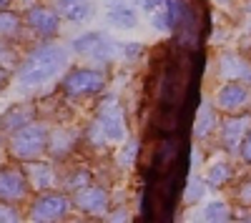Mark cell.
Here are the masks:
<instances>
[{"mask_svg": "<svg viewBox=\"0 0 251 223\" xmlns=\"http://www.w3.org/2000/svg\"><path fill=\"white\" fill-rule=\"evenodd\" d=\"M68 63H71V48L48 40V43L33 48L18 63L13 86L18 93H25V95H30L33 90H43L68 70Z\"/></svg>", "mask_w": 251, "mask_h": 223, "instance_id": "1", "label": "cell"}, {"mask_svg": "<svg viewBox=\"0 0 251 223\" xmlns=\"http://www.w3.org/2000/svg\"><path fill=\"white\" fill-rule=\"evenodd\" d=\"M48 138H50L48 123L30 120L28 126L8 133V138H5V151H8V156H10L13 160H18V163H25V160L43 158V156L48 153Z\"/></svg>", "mask_w": 251, "mask_h": 223, "instance_id": "2", "label": "cell"}, {"mask_svg": "<svg viewBox=\"0 0 251 223\" xmlns=\"http://www.w3.org/2000/svg\"><path fill=\"white\" fill-rule=\"evenodd\" d=\"M88 138L93 143H123L128 138V126H126L123 108L118 106L116 98H108L106 103L98 108V115L93 120V126L88 128Z\"/></svg>", "mask_w": 251, "mask_h": 223, "instance_id": "3", "label": "cell"}, {"mask_svg": "<svg viewBox=\"0 0 251 223\" xmlns=\"http://www.w3.org/2000/svg\"><path fill=\"white\" fill-rule=\"evenodd\" d=\"M106 86V75L96 68H75L68 70L60 80V90L66 98H86V95H96Z\"/></svg>", "mask_w": 251, "mask_h": 223, "instance_id": "4", "label": "cell"}, {"mask_svg": "<svg viewBox=\"0 0 251 223\" xmlns=\"http://www.w3.org/2000/svg\"><path fill=\"white\" fill-rule=\"evenodd\" d=\"M73 201L63 193L55 191H40V196L30 203L28 208V218L30 221H40V223H48V221H63L71 213Z\"/></svg>", "mask_w": 251, "mask_h": 223, "instance_id": "5", "label": "cell"}, {"mask_svg": "<svg viewBox=\"0 0 251 223\" xmlns=\"http://www.w3.org/2000/svg\"><path fill=\"white\" fill-rule=\"evenodd\" d=\"M123 45H116L108 35L103 33H83L80 38H75L71 43V50L78 53V55H86V58H93V60H111L118 55Z\"/></svg>", "mask_w": 251, "mask_h": 223, "instance_id": "6", "label": "cell"}, {"mask_svg": "<svg viewBox=\"0 0 251 223\" xmlns=\"http://www.w3.org/2000/svg\"><path fill=\"white\" fill-rule=\"evenodd\" d=\"M30 196L28 176L20 166H3L0 163V201L8 203H23Z\"/></svg>", "mask_w": 251, "mask_h": 223, "instance_id": "7", "label": "cell"}, {"mask_svg": "<svg viewBox=\"0 0 251 223\" xmlns=\"http://www.w3.org/2000/svg\"><path fill=\"white\" fill-rule=\"evenodd\" d=\"M28 30H33L40 38H53L60 28V13L48 5H30L23 15Z\"/></svg>", "mask_w": 251, "mask_h": 223, "instance_id": "8", "label": "cell"}, {"mask_svg": "<svg viewBox=\"0 0 251 223\" xmlns=\"http://www.w3.org/2000/svg\"><path fill=\"white\" fill-rule=\"evenodd\" d=\"M73 206L88 216H103V213H108L111 198H108L106 188H98V186L88 183V186L73 191Z\"/></svg>", "mask_w": 251, "mask_h": 223, "instance_id": "9", "label": "cell"}, {"mask_svg": "<svg viewBox=\"0 0 251 223\" xmlns=\"http://www.w3.org/2000/svg\"><path fill=\"white\" fill-rule=\"evenodd\" d=\"M23 171L28 176V183H30V191H50L55 186V171L50 163H46V160H25L23 163Z\"/></svg>", "mask_w": 251, "mask_h": 223, "instance_id": "10", "label": "cell"}, {"mask_svg": "<svg viewBox=\"0 0 251 223\" xmlns=\"http://www.w3.org/2000/svg\"><path fill=\"white\" fill-rule=\"evenodd\" d=\"M30 120H35V103L23 100V103L10 106L3 115H0V131H3V133H13L18 128L28 126Z\"/></svg>", "mask_w": 251, "mask_h": 223, "instance_id": "11", "label": "cell"}, {"mask_svg": "<svg viewBox=\"0 0 251 223\" xmlns=\"http://www.w3.org/2000/svg\"><path fill=\"white\" fill-rule=\"evenodd\" d=\"M251 126V115H231V118H226L224 123H221V140H224V146L228 151H239V143H241V138L246 135Z\"/></svg>", "mask_w": 251, "mask_h": 223, "instance_id": "12", "label": "cell"}, {"mask_svg": "<svg viewBox=\"0 0 251 223\" xmlns=\"http://www.w3.org/2000/svg\"><path fill=\"white\" fill-rule=\"evenodd\" d=\"M246 100H249V90L239 83V80L224 83V86L216 90V106H219L221 111H239Z\"/></svg>", "mask_w": 251, "mask_h": 223, "instance_id": "13", "label": "cell"}, {"mask_svg": "<svg viewBox=\"0 0 251 223\" xmlns=\"http://www.w3.org/2000/svg\"><path fill=\"white\" fill-rule=\"evenodd\" d=\"M108 23L118 30H131L138 25V13L131 3H126V0H113V3L108 5Z\"/></svg>", "mask_w": 251, "mask_h": 223, "instance_id": "14", "label": "cell"}, {"mask_svg": "<svg viewBox=\"0 0 251 223\" xmlns=\"http://www.w3.org/2000/svg\"><path fill=\"white\" fill-rule=\"evenodd\" d=\"M219 70L224 78L231 80H244V83H251V66L236 53H224L219 60Z\"/></svg>", "mask_w": 251, "mask_h": 223, "instance_id": "15", "label": "cell"}, {"mask_svg": "<svg viewBox=\"0 0 251 223\" xmlns=\"http://www.w3.org/2000/svg\"><path fill=\"white\" fill-rule=\"evenodd\" d=\"M23 25H25V20L20 13H15L10 8L0 10V40H8V43L18 40L20 33H23Z\"/></svg>", "mask_w": 251, "mask_h": 223, "instance_id": "16", "label": "cell"}, {"mask_svg": "<svg viewBox=\"0 0 251 223\" xmlns=\"http://www.w3.org/2000/svg\"><path fill=\"white\" fill-rule=\"evenodd\" d=\"M75 140H78V133L75 131H55L50 133L48 138V153L53 158H63V156H68L75 146Z\"/></svg>", "mask_w": 251, "mask_h": 223, "instance_id": "17", "label": "cell"}, {"mask_svg": "<svg viewBox=\"0 0 251 223\" xmlns=\"http://www.w3.org/2000/svg\"><path fill=\"white\" fill-rule=\"evenodd\" d=\"M60 13V18H68L73 23H83V20H88L93 15V5L88 0H78V3H58L55 8Z\"/></svg>", "mask_w": 251, "mask_h": 223, "instance_id": "18", "label": "cell"}, {"mask_svg": "<svg viewBox=\"0 0 251 223\" xmlns=\"http://www.w3.org/2000/svg\"><path fill=\"white\" fill-rule=\"evenodd\" d=\"M214 126H216V113H214L211 103H203L199 115H196V123H194V135L196 138H206L208 133L214 131Z\"/></svg>", "mask_w": 251, "mask_h": 223, "instance_id": "19", "label": "cell"}, {"mask_svg": "<svg viewBox=\"0 0 251 223\" xmlns=\"http://www.w3.org/2000/svg\"><path fill=\"white\" fill-rule=\"evenodd\" d=\"M231 176H234V173H231V166H228L226 160H216V163H211V166H208V171H206V183L214 186V188H219V186H224Z\"/></svg>", "mask_w": 251, "mask_h": 223, "instance_id": "20", "label": "cell"}, {"mask_svg": "<svg viewBox=\"0 0 251 223\" xmlns=\"http://www.w3.org/2000/svg\"><path fill=\"white\" fill-rule=\"evenodd\" d=\"M228 213H231V211H228V206L224 203V201H211V203L203 206L201 218L203 221H228V218H231Z\"/></svg>", "mask_w": 251, "mask_h": 223, "instance_id": "21", "label": "cell"}, {"mask_svg": "<svg viewBox=\"0 0 251 223\" xmlns=\"http://www.w3.org/2000/svg\"><path fill=\"white\" fill-rule=\"evenodd\" d=\"M151 25L158 30V33H169L174 28V20H171V13L169 8H158L151 13Z\"/></svg>", "mask_w": 251, "mask_h": 223, "instance_id": "22", "label": "cell"}, {"mask_svg": "<svg viewBox=\"0 0 251 223\" xmlns=\"http://www.w3.org/2000/svg\"><path fill=\"white\" fill-rule=\"evenodd\" d=\"M206 193V186H203V180L199 178H191L188 180V186H186V196H183V203H196V201H201Z\"/></svg>", "mask_w": 251, "mask_h": 223, "instance_id": "23", "label": "cell"}, {"mask_svg": "<svg viewBox=\"0 0 251 223\" xmlns=\"http://www.w3.org/2000/svg\"><path fill=\"white\" fill-rule=\"evenodd\" d=\"M20 218V208L18 203H8V201H0V223H18Z\"/></svg>", "mask_w": 251, "mask_h": 223, "instance_id": "24", "label": "cell"}, {"mask_svg": "<svg viewBox=\"0 0 251 223\" xmlns=\"http://www.w3.org/2000/svg\"><path fill=\"white\" fill-rule=\"evenodd\" d=\"M136 156H138V140H128V143H126V148L121 151V156H118V163H121L123 168H131L133 160H136Z\"/></svg>", "mask_w": 251, "mask_h": 223, "instance_id": "25", "label": "cell"}, {"mask_svg": "<svg viewBox=\"0 0 251 223\" xmlns=\"http://www.w3.org/2000/svg\"><path fill=\"white\" fill-rule=\"evenodd\" d=\"M88 183H91V173L88 171H73V176L66 178V188H71V191H78V188L88 186Z\"/></svg>", "mask_w": 251, "mask_h": 223, "instance_id": "26", "label": "cell"}, {"mask_svg": "<svg viewBox=\"0 0 251 223\" xmlns=\"http://www.w3.org/2000/svg\"><path fill=\"white\" fill-rule=\"evenodd\" d=\"M138 3V8L141 10H146V13H153V10H158V8H163L169 0H136Z\"/></svg>", "mask_w": 251, "mask_h": 223, "instance_id": "27", "label": "cell"}, {"mask_svg": "<svg viewBox=\"0 0 251 223\" xmlns=\"http://www.w3.org/2000/svg\"><path fill=\"white\" fill-rule=\"evenodd\" d=\"M241 158L246 160V163H251V133L244 138V143H241Z\"/></svg>", "mask_w": 251, "mask_h": 223, "instance_id": "28", "label": "cell"}, {"mask_svg": "<svg viewBox=\"0 0 251 223\" xmlns=\"http://www.w3.org/2000/svg\"><path fill=\"white\" fill-rule=\"evenodd\" d=\"M8 86H10V70L5 66H0V93H3Z\"/></svg>", "mask_w": 251, "mask_h": 223, "instance_id": "29", "label": "cell"}, {"mask_svg": "<svg viewBox=\"0 0 251 223\" xmlns=\"http://www.w3.org/2000/svg\"><path fill=\"white\" fill-rule=\"evenodd\" d=\"M239 198H241V203H244V206H249V203H251V180L241 188V196H239Z\"/></svg>", "mask_w": 251, "mask_h": 223, "instance_id": "30", "label": "cell"}, {"mask_svg": "<svg viewBox=\"0 0 251 223\" xmlns=\"http://www.w3.org/2000/svg\"><path fill=\"white\" fill-rule=\"evenodd\" d=\"M128 218H131V216H126V211H123V208L108 216V221H128Z\"/></svg>", "mask_w": 251, "mask_h": 223, "instance_id": "31", "label": "cell"}, {"mask_svg": "<svg viewBox=\"0 0 251 223\" xmlns=\"http://www.w3.org/2000/svg\"><path fill=\"white\" fill-rule=\"evenodd\" d=\"M10 3H13V0H0V10H5V8H10Z\"/></svg>", "mask_w": 251, "mask_h": 223, "instance_id": "32", "label": "cell"}, {"mask_svg": "<svg viewBox=\"0 0 251 223\" xmlns=\"http://www.w3.org/2000/svg\"><path fill=\"white\" fill-rule=\"evenodd\" d=\"M0 148H5V138H3V131H0Z\"/></svg>", "mask_w": 251, "mask_h": 223, "instance_id": "33", "label": "cell"}, {"mask_svg": "<svg viewBox=\"0 0 251 223\" xmlns=\"http://www.w3.org/2000/svg\"><path fill=\"white\" fill-rule=\"evenodd\" d=\"M58 3H78V0H58Z\"/></svg>", "mask_w": 251, "mask_h": 223, "instance_id": "34", "label": "cell"}, {"mask_svg": "<svg viewBox=\"0 0 251 223\" xmlns=\"http://www.w3.org/2000/svg\"><path fill=\"white\" fill-rule=\"evenodd\" d=\"M0 163H3V148H0Z\"/></svg>", "mask_w": 251, "mask_h": 223, "instance_id": "35", "label": "cell"}]
</instances>
